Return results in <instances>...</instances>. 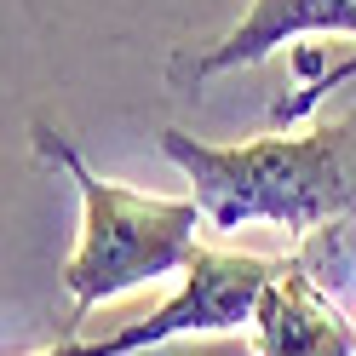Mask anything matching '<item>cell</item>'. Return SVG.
I'll list each match as a JSON object with an SVG mask.
<instances>
[{
    "label": "cell",
    "instance_id": "5b68a950",
    "mask_svg": "<svg viewBox=\"0 0 356 356\" xmlns=\"http://www.w3.org/2000/svg\"><path fill=\"white\" fill-rule=\"evenodd\" d=\"M305 35H356V0H248V12L190 63V81L253 70Z\"/></svg>",
    "mask_w": 356,
    "mask_h": 356
},
{
    "label": "cell",
    "instance_id": "3957f363",
    "mask_svg": "<svg viewBox=\"0 0 356 356\" xmlns=\"http://www.w3.org/2000/svg\"><path fill=\"white\" fill-rule=\"evenodd\" d=\"M270 276H276V259L202 248L195 264L178 276V293L161 299L149 316L121 322V327L98 333V339L63 333L40 356H132V350H149V345H167V339H190V333H236L241 322H253L259 293Z\"/></svg>",
    "mask_w": 356,
    "mask_h": 356
},
{
    "label": "cell",
    "instance_id": "8992f818",
    "mask_svg": "<svg viewBox=\"0 0 356 356\" xmlns=\"http://www.w3.org/2000/svg\"><path fill=\"white\" fill-rule=\"evenodd\" d=\"M350 75H356V58H345V63H333V70H322L316 81H305V86H299L293 98H276V109H270V121L282 127V121H299V115H310V109H316V104H322V98L333 92V86H345Z\"/></svg>",
    "mask_w": 356,
    "mask_h": 356
},
{
    "label": "cell",
    "instance_id": "7a4b0ae2",
    "mask_svg": "<svg viewBox=\"0 0 356 356\" xmlns=\"http://www.w3.org/2000/svg\"><path fill=\"white\" fill-rule=\"evenodd\" d=\"M40 161H52L70 172V184L81 190V236L75 253L63 264V293L75 305V322L86 310H98L109 299L132 293V287L184 276L195 253H202V207L167 202V195H144L132 184H115L81 161V149L52 127H35Z\"/></svg>",
    "mask_w": 356,
    "mask_h": 356
},
{
    "label": "cell",
    "instance_id": "6da1fadb",
    "mask_svg": "<svg viewBox=\"0 0 356 356\" xmlns=\"http://www.w3.org/2000/svg\"><path fill=\"white\" fill-rule=\"evenodd\" d=\"M356 121L316 127L305 138H248V144H202L190 132L167 127L161 155L190 178V195L202 207L207 230H248L276 225L287 236H322L333 218L356 207V161H350Z\"/></svg>",
    "mask_w": 356,
    "mask_h": 356
},
{
    "label": "cell",
    "instance_id": "277c9868",
    "mask_svg": "<svg viewBox=\"0 0 356 356\" xmlns=\"http://www.w3.org/2000/svg\"><path fill=\"white\" fill-rule=\"evenodd\" d=\"M253 356H356V322L322 287L310 248L276 259L253 310Z\"/></svg>",
    "mask_w": 356,
    "mask_h": 356
}]
</instances>
